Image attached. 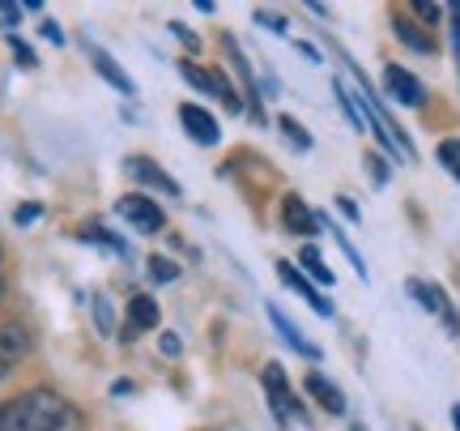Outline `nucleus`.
<instances>
[{
  "instance_id": "30",
  "label": "nucleus",
  "mask_w": 460,
  "mask_h": 431,
  "mask_svg": "<svg viewBox=\"0 0 460 431\" xmlns=\"http://www.w3.org/2000/svg\"><path fill=\"white\" fill-rule=\"evenodd\" d=\"M9 48H13V56H17V65H22V68H34V65H39V60H34V51L26 48V43H22L17 34L9 39Z\"/></svg>"
},
{
  "instance_id": "21",
  "label": "nucleus",
  "mask_w": 460,
  "mask_h": 431,
  "mask_svg": "<svg viewBox=\"0 0 460 431\" xmlns=\"http://www.w3.org/2000/svg\"><path fill=\"white\" fill-rule=\"evenodd\" d=\"M278 129H281V137H286V141L298 149V154H307V149H312V133H307V129H303L295 116H278Z\"/></svg>"
},
{
  "instance_id": "29",
  "label": "nucleus",
  "mask_w": 460,
  "mask_h": 431,
  "mask_svg": "<svg viewBox=\"0 0 460 431\" xmlns=\"http://www.w3.org/2000/svg\"><path fill=\"white\" fill-rule=\"evenodd\" d=\"M0 26H4V31L22 26V4H4V0H0Z\"/></svg>"
},
{
  "instance_id": "9",
  "label": "nucleus",
  "mask_w": 460,
  "mask_h": 431,
  "mask_svg": "<svg viewBox=\"0 0 460 431\" xmlns=\"http://www.w3.org/2000/svg\"><path fill=\"white\" fill-rule=\"evenodd\" d=\"M124 171H128L132 180H141V184H149V188L166 193V197H183L180 184L171 180V175H166V171L154 163V158H146V154H128V158H124Z\"/></svg>"
},
{
  "instance_id": "37",
  "label": "nucleus",
  "mask_w": 460,
  "mask_h": 431,
  "mask_svg": "<svg viewBox=\"0 0 460 431\" xmlns=\"http://www.w3.org/2000/svg\"><path fill=\"white\" fill-rule=\"evenodd\" d=\"M111 393H115V398H128V393H137V384H132V381H115Z\"/></svg>"
},
{
  "instance_id": "31",
  "label": "nucleus",
  "mask_w": 460,
  "mask_h": 431,
  "mask_svg": "<svg viewBox=\"0 0 460 431\" xmlns=\"http://www.w3.org/2000/svg\"><path fill=\"white\" fill-rule=\"evenodd\" d=\"M158 350H163L166 359H180L183 342H180V337H175V333H158Z\"/></svg>"
},
{
  "instance_id": "2",
  "label": "nucleus",
  "mask_w": 460,
  "mask_h": 431,
  "mask_svg": "<svg viewBox=\"0 0 460 431\" xmlns=\"http://www.w3.org/2000/svg\"><path fill=\"white\" fill-rule=\"evenodd\" d=\"M261 384H264V393H269V410H273V418H278L286 431H290V418H298L303 427L312 423V418H307V410H303V401L290 393V381H286V367H281V364H264Z\"/></svg>"
},
{
  "instance_id": "32",
  "label": "nucleus",
  "mask_w": 460,
  "mask_h": 431,
  "mask_svg": "<svg viewBox=\"0 0 460 431\" xmlns=\"http://www.w3.org/2000/svg\"><path fill=\"white\" fill-rule=\"evenodd\" d=\"M447 22H452V48H456V65H460V4H447Z\"/></svg>"
},
{
  "instance_id": "28",
  "label": "nucleus",
  "mask_w": 460,
  "mask_h": 431,
  "mask_svg": "<svg viewBox=\"0 0 460 431\" xmlns=\"http://www.w3.org/2000/svg\"><path fill=\"white\" fill-rule=\"evenodd\" d=\"M166 31L175 34V39H180V43H183L188 51H200V34H197V31H188L183 22H166Z\"/></svg>"
},
{
  "instance_id": "15",
  "label": "nucleus",
  "mask_w": 460,
  "mask_h": 431,
  "mask_svg": "<svg viewBox=\"0 0 460 431\" xmlns=\"http://www.w3.org/2000/svg\"><path fill=\"white\" fill-rule=\"evenodd\" d=\"M315 222H320L324 231H332V239H337V248L345 252V261H349V265H354V274H358L362 283H367V278H371V269H367V261H362V252L354 248V244H349V235H345V231H341V227H337V222H332L329 214H315Z\"/></svg>"
},
{
  "instance_id": "13",
  "label": "nucleus",
  "mask_w": 460,
  "mask_h": 431,
  "mask_svg": "<svg viewBox=\"0 0 460 431\" xmlns=\"http://www.w3.org/2000/svg\"><path fill=\"white\" fill-rule=\"evenodd\" d=\"M90 60H94V73H99L102 82L107 85H115V90H119V94H137V82H132L128 73H124V68L115 65V56L111 51H102V48H90Z\"/></svg>"
},
{
  "instance_id": "40",
  "label": "nucleus",
  "mask_w": 460,
  "mask_h": 431,
  "mask_svg": "<svg viewBox=\"0 0 460 431\" xmlns=\"http://www.w3.org/2000/svg\"><path fill=\"white\" fill-rule=\"evenodd\" d=\"M349 431H367V427H362V423H349Z\"/></svg>"
},
{
  "instance_id": "36",
  "label": "nucleus",
  "mask_w": 460,
  "mask_h": 431,
  "mask_svg": "<svg viewBox=\"0 0 460 431\" xmlns=\"http://www.w3.org/2000/svg\"><path fill=\"white\" fill-rule=\"evenodd\" d=\"M295 48L303 51V56H307L312 65H320V48H315V43H307V39H295Z\"/></svg>"
},
{
  "instance_id": "22",
  "label": "nucleus",
  "mask_w": 460,
  "mask_h": 431,
  "mask_svg": "<svg viewBox=\"0 0 460 431\" xmlns=\"http://www.w3.org/2000/svg\"><path fill=\"white\" fill-rule=\"evenodd\" d=\"M90 312H94V325H99L102 337H115V312H111V299L94 295L90 299Z\"/></svg>"
},
{
  "instance_id": "8",
  "label": "nucleus",
  "mask_w": 460,
  "mask_h": 431,
  "mask_svg": "<svg viewBox=\"0 0 460 431\" xmlns=\"http://www.w3.org/2000/svg\"><path fill=\"white\" fill-rule=\"evenodd\" d=\"M303 393H307V398H312L315 406H320V410H329L332 418H341L345 410H349L345 393L329 381V376H324V372H307V376H303Z\"/></svg>"
},
{
  "instance_id": "4",
  "label": "nucleus",
  "mask_w": 460,
  "mask_h": 431,
  "mask_svg": "<svg viewBox=\"0 0 460 431\" xmlns=\"http://www.w3.org/2000/svg\"><path fill=\"white\" fill-rule=\"evenodd\" d=\"M115 214L124 218V222H128V231H137V235H158L166 227L163 205H154V201L141 197V193H128V197L115 201Z\"/></svg>"
},
{
  "instance_id": "23",
  "label": "nucleus",
  "mask_w": 460,
  "mask_h": 431,
  "mask_svg": "<svg viewBox=\"0 0 460 431\" xmlns=\"http://www.w3.org/2000/svg\"><path fill=\"white\" fill-rule=\"evenodd\" d=\"M435 158H439V166H444V171H452V180L460 184V137H447V141H439Z\"/></svg>"
},
{
  "instance_id": "20",
  "label": "nucleus",
  "mask_w": 460,
  "mask_h": 431,
  "mask_svg": "<svg viewBox=\"0 0 460 431\" xmlns=\"http://www.w3.org/2000/svg\"><path fill=\"white\" fill-rule=\"evenodd\" d=\"M430 316H439V320H444V329H447V337H456L460 342V312H456V303L447 299L444 286H435V308H430Z\"/></svg>"
},
{
  "instance_id": "3",
  "label": "nucleus",
  "mask_w": 460,
  "mask_h": 431,
  "mask_svg": "<svg viewBox=\"0 0 460 431\" xmlns=\"http://www.w3.org/2000/svg\"><path fill=\"white\" fill-rule=\"evenodd\" d=\"M180 73H183V82L192 85L197 94H214L230 116H234V112H243V94H239V90H234L217 68H200L197 60H180Z\"/></svg>"
},
{
  "instance_id": "26",
  "label": "nucleus",
  "mask_w": 460,
  "mask_h": 431,
  "mask_svg": "<svg viewBox=\"0 0 460 431\" xmlns=\"http://www.w3.org/2000/svg\"><path fill=\"white\" fill-rule=\"evenodd\" d=\"M413 17H422L427 26H435V22H444V17H447V4H430V0H413Z\"/></svg>"
},
{
  "instance_id": "10",
  "label": "nucleus",
  "mask_w": 460,
  "mask_h": 431,
  "mask_svg": "<svg viewBox=\"0 0 460 431\" xmlns=\"http://www.w3.org/2000/svg\"><path fill=\"white\" fill-rule=\"evenodd\" d=\"M180 124H183V133L192 137L197 146H217L222 141V129H217V120L200 107V103H183L180 107Z\"/></svg>"
},
{
  "instance_id": "1",
  "label": "nucleus",
  "mask_w": 460,
  "mask_h": 431,
  "mask_svg": "<svg viewBox=\"0 0 460 431\" xmlns=\"http://www.w3.org/2000/svg\"><path fill=\"white\" fill-rule=\"evenodd\" d=\"M77 410L51 389H26L0 401V431H73Z\"/></svg>"
},
{
  "instance_id": "19",
  "label": "nucleus",
  "mask_w": 460,
  "mask_h": 431,
  "mask_svg": "<svg viewBox=\"0 0 460 431\" xmlns=\"http://www.w3.org/2000/svg\"><path fill=\"white\" fill-rule=\"evenodd\" d=\"M26 350H31V333L22 325H0V359L13 364L17 355H26Z\"/></svg>"
},
{
  "instance_id": "14",
  "label": "nucleus",
  "mask_w": 460,
  "mask_h": 431,
  "mask_svg": "<svg viewBox=\"0 0 460 431\" xmlns=\"http://www.w3.org/2000/svg\"><path fill=\"white\" fill-rule=\"evenodd\" d=\"M393 34H396V39H401V43H405L410 51H418V56H435V39H430V34L422 31V26H418L413 17H401V13H396V17H393Z\"/></svg>"
},
{
  "instance_id": "17",
  "label": "nucleus",
  "mask_w": 460,
  "mask_h": 431,
  "mask_svg": "<svg viewBox=\"0 0 460 431\" xmlns=\"http://www.w3.org/2000/svg\"><path fill=\"white\" fill-rule=\"evenodd\" d=\"M295 265L303 269V274H307L315 286H332V283H337V278H332V269L324 265V256H320L312 244H303V248H298V261H295Z\"/></svg>"
},
{
  "instance_id": "6",
  "label": "nucleus",
  "mask_w": 460,
  "mask_h": 431,
  "mask_svg": "<svg viewBox=\"0 0 460 431\" xmlns=\"http://www.w3.org/2000/svg\"><path fill=\"white\" fill-rule=\"evenodd\" d=\"M384 90H388V99L401 103V107H427V85L418 82L405 65L384 68Z\"/></svg>"
},
{
  "instance_id": "25",
  "label": "nucleus",
  "mask_w": 460,
  "mask_h": 431,
  "mask_svg": "<svg viewBox=\"0 0 460 431\" xmlns=\"http://www.w3.org/2000/svg\"><path fill=\"white\" fill-rule=\"evenodd\" d=\"M149 278L154 283H175L180 278V265L171 256H149Z\"/></svg>"
},
{
  "instance_id": "39",
  "label": "nucleus",
  "mask_w": 460,
  "mask_h": 431,
  "mask_svg": "<svg viewBox=\"0 0 460 431\" xmlns=\"http://www.w3.org/2000/svg\"><path fill=\"white\" fill-rule=\"evenodd\" d=\"M4 376H9V359H0V381H4Z\"/></svg>"
},
{
  "instance_id": "33",
  "label": "nucleus",
  "mask_w": 460,
  "mask_h": 431,
  "mask_svg": "<svg viewBox=\"0 0 460 431\" xmlns=\"http://www.w3.org/2000/svg\"><path fill=\"white\" fill-rule=\"evenodd\" d=\"M39 214H43L39 205H22V210L13 214V222H17V227H31V222H39Z\"/></svg>"
},
{
  "instance_id": "5",
  "label": "nucleus",
  "mask_w": 460,
  "mask_h": 431,
  "mask_svg": "<svg viewBox=\"0 0 460 431\" xmlns=\"http://www.w3.org/2000/svg\"><path fill=\"white\" fill-rule=\"evenodd\" d=\"M278 278H281L286 286H290V291H295L298 299H307V308H312L315 316H324V320H329V316L337 312L329 299H324V291H320V286H315L312 278H307V274H303V269L295 265V261H278Z\"/></svg>"
},
{
  "instance_id": "11",
  "label": "nucleus",
  "mask_w": 460,
  "mask_h": 431,
  "mask_svg": "<svg viewBox=\"0 0 460 431\" xmlns=\"http://www.w3.org/2000/svg\"><path fill=\"white\" fill-rule=\"evenodd\" d=\"M226 56H230V65H234V73H239V82H243V99H247V107H252V116L264 124V94H261V85H256V73H252L243 48H239L230 34H226Z\"/></svg>"
},
{
  "instance_id": "12",
  "label": "nucleus",
  "mask_w": 460,
  "mask_h": 431,
  "mask_svg": "<svg viewBox=\"0 0 460 431\" xmlns=\"http://www.w3.org/2000/svg\"><path fill=\"white\" fill-rule=\"evenodd\" d=\"M281 227L290 235H320V222H315V210L298 193H286L281 197Z\"/></svg>"
},
{
  "instance_id": "35",
  "label": "nucleus",
  "mask_w": 460,
  "mask_h": 431,
  "mask_svg": "<svg viewBox=\"0 0 460 431\" xmlns=\"http://www.w3.org/2000/svg\"><path fill=\"white\" fill-rule=\"evenodd\" d=\"M337 210H341V214L349 218V222H358V218H362V214H358V205H354L349 197H337Z\"/></svg>"
},
{
  "instance_id": "38",
  "label": "nucleus",
  "mask_w": 460,
  "mask_h": 431,
  "mask_svg": "<svg viewBox=\"0 0 460 431\" xmlns=\"http://www.w3.org/2000/svg\"><path fill=\"white\" fill-rule=\"evenodd\" d=\"M452 427L460 431V406H452Z\"/></svg>"
},
{
  "instance_id": "16",
  "label": "nucleus",
  "mask_w": 460,
  "mask_h": 431,
  "mask_svg": "<svg viewBox=\"0 0 460 431\" xmlns=\"http://www.w3.org/2000/svg\"><path fill=\"white\" fill-rule=\"evenodd\" d=\"M158 303L149 295H132L128 299V329H137V333H149V329H158Z\"/></svg>"
},
{
  "instance_id": "34",
  "label": "nucleus",
  "mask_w": 460,
  "mask_h": 431,
  "mask_svg": "<svg viewBox=\"0 0 460 431\" xmlns=\"http://www.w3.org/2000/svg\"><path fill=\"white\" fill-rule=\"evenodd\" d=\"M39 34H43V39H48V43H65V31H60V22H43V26H39Z\"/></svg>"
},
{
  "instance_id": "24",
  "label": "nucleus",
  "mask_w": 460,
  "mask_h": 431,
  "mask_svg": "<svg viewBox=\"0 0 460 431\" xmlns=\"http://www.w3.org/2000/svg\"><path fill=\"white\" fill-rule=\"evenodd\" d=\"M367 175H371V184H376V188H388V180H393V166H388V158H384V154H367Z\"/></svg>"
},
{
  "instance_id": "7",
  "label": "nucleus",
  "mask_w": 460,
  "mask_h": 431,
  "mask_svg": "<svg viewBox=\"0 0 460 431\" xmlns=\"http://www.w3.org/2000/svg\"><path fill=\"white\" fill-rule=\"evenodd\" d=\"M264 312H269V320H273V329L281 333V342H286V346L295 350V355H303V359H307V364H320V359H324V350L315 346L312 337H303V329H298L295 320H290V316L281 312L278 303H269V308H264Z\"/></svg>"
},
{
  "instance_id": "18",
  "label": "nucleus",
  "mask_w": 460,
  "mask_h": 431,
  "mask_svg": "<svg viewBox=\"0 0 460 431\" xmlns=\"http://www.w3.org/2000/svg\"><path fill=\"white\" fill-rule=\"evenodd\" d=\"M332 94H337V107L345 112V120H349V124H354L358 133H367V116H362V107H358V94H354V90H349L341 77L332 82Z\"/></svg>"
},
{
  "instance_id": "27",
  "label": "nucleus",
  "mask_w": 460,
  "mask_h": 431,
  "mask_svg": "<svg viewBox=\"0 0 460 431\" xmlns=\"http://www.w3.org/2000/svg\"><path fill=\"white\" fill-rule=\"evenodd\" d=\"M256 26H264L269 34H286L290 31V22L281 13H273V9H256Z\"/></svg>"
}]
</instances>
